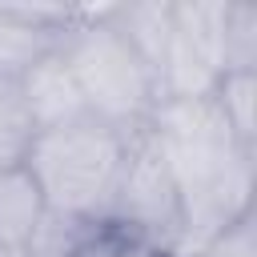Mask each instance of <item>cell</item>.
I'll return each instance as SVG.
<instances>
[{
    "label": "cell",
    "instance_id": "1",
    "mask_svg": "<svg viewBox=\"0 0 257 257\" xmlns=\"http://www.w3.org/2000/svg\"><path fill=\"white\" fill-rule=\"evenodd\" d=\"M153 128L165 141L173 181L181 193V237L169 257H197L221 229L253 213V161L213 96L201 100H161L153 108Z\"/></svg>",
    "mask_w": 257,
    "mask_h": 257
},
{
    "label": "cell",
    "instance_id": "2",
    "mask_svg": "<svg viewBox=\"0 0 257 257\" xmlns=\"http://www.w3.org/2000/svg\"><path fill=\"white\" fill-rule=\"evenodd\" d=\"M56 48L72 68L92 120L120 133H133L153 120V108L161 104L157 76L116 32L104 8H72Z\"/></svg>",
    "mask_w": 257,
    "mask_h": 257
},
{
    "label": "cell",
    "instance_id": "3",
    "mask_svg": "<svg viewBox=\"0 0 257 257\" xmlns=\"http://www.w3.org/2000/svg\"><path fill=\"white\" fill-rule=\"evenodd\" d=\"M124 145L128 133L84 116L76 124L36 133L24 157V173L40 189L48 213L108 225L112 193L124 165Z\"/></svg>",
    "mask_w": 257,
    "mask_h": 257
},
{
    "label": "cell",
    "instance_id": "4",
    "mask_svg": "<svg viewBox=\"0 0 257 257\" xmlns=\"http://www.w3.org/2000/svg\"><path fill=\"white\" fill-rule=\"evenodd\" d=\"M108 225L116 233H128V237L161 249L165 257L173 253V245L181 237V193L173 181L165 141L153 128V120L128 133Z\"/></svg>",
    "mask_w": 257,
    "mask_h": 257
},
{
    "label": "cell",
    "instance_id": "5",
    "mask_svg": "<svg viewBox=\"0 0 257 257\" xmlns=\"http://www.w3.org/2000/svg\"><path fill=\"white\" fill-rule=\"evenodd\" d=\"M225 0H173L169 44L161 56L157 88L161 100L213 96L225 68Z\"/></svg>",
    "mask_w": 257,
    "mask_h": 257
},
{
    "label": "cell",
    "instance_id": "6",
    "mask_svg": "<svg viewBox=\"0 0 257 257\" xmlns=\"http://www.w3.org/2000/svg\"><path fill=\"white\" fill-rule=\"evenodd\" d=\"M16 80H20V96H24V108H28L36 133H48V128H60V124H76V120L88 116L84 96L76 88V76H72L68 60L60 56L56 44L44 48L28 68H20Z\"/></svg>",
    "mask_w": 257,
    "mask_h": 257
},
{
    "label": "cell",
    "instance_id": "7",
    "mask_svg": "<svg viewBox=\"0 0 257 257\" xmlns=\"http://www.w3.org/2000/svg\"><path fill=\"white\" fill-rule=\"evenodd\" d=\"M72 8H12L0 4V72L28 68L44 48L60 40V28Z\"/></svg>",
    "mask_w": 257,
    "mask_h": 257
},
{
    "label": "cell",
    "instance_id": "8",
    "mask_svg": "<svg viewBox=\"0 0 257 257\" xmlns=\"http://www.w3.org/2000/svg\"><path fill=\"white\" fill-rule=\"evenodd\" d=\"M44 197L32 185V177L20 169H4L0 173V257H16L28 253L40 221H44Z\"/></svg>",
    "mask_w": 257,
    "mask_h": 257
},
{
    "label": "cell",
    "instance_id": "9",
    "mask_svg": "<svg viewBox=\"0 0 257 257\" xmlns=\"http://www.w3.org/2000/svg\"><path fill=\"white\" fill-rule=\"evenodd\" d=\"M108 20L116 24V32L137 48V56L153 68V76L161 72V56L169 44V24H173V0H137V4H104Z\"/></svg>",
    "mask_w": 257,
    "mask_h": 257
},
{
    "label": "cell",
    "instance_id": "10",
    "mask_svg": "<svg viewBox=\"0 0 257 257\" xmlns=\"http://www.w3.org/2000/svg\"><path fill=\"white\" fill-rule=\"evenodd\" d=\"M32 137H36V128H32L28 108H24L20 80L12 72H0V173L24 165Z\"/></svg>",
    "mask_w": 257,
    "mask_h": 257
},
{
    "label": "cell",
    "instance_id": "11",
    "mask_svg": "<svg viewBox=\"0 0 257 257\" xmlns=\"http://www.w3.org/2000/svg\"><path fill=\"white\" fill-rule=\"evenodd\" d=\"M213 100H217L229 133L245 149H257V72H225Z\"/></svg>",
    "mask_w": 257,
    "mask_h": 257
},
{
    "label": "cell",
    "instance_id": "12",
    "mask_svg": "<svg viewBox=\"0 0 257 257\" xmlns=\"http://www.w3.org/2000/svg\"><path fill=\"white\" fill-rule=\"evenodd\" d=\"M225 68L229 72H257V4L253 0H225Z\"/></svg>",
    "mask_w": 257,
    "mask_h": 257
},
{
    "label": "cell",
    "instance_id": "13",
    "mask_svg": "<svg viewBox=\"0 0 257 257\" xmlns=\"http://www.w3.org/2000/svg\"><path fill=\"white\" fill-rule=\"evenodd\" d=\"M197 257H257V213L237 217L229 229H221Z\"/></svg>",
    "mask_w": 257,
    "mask_h": 257
},
{
    "label": "cell",
    "instance_id": "14",
    "mask_svg": "<svg viewBox=\"0 0 257 257\" xmlns=\"http://www.w3.org/2000/svg\"><path fill=\"white\" fill-rule=\"evenodd\" d=\"M80 257H165V253L145 245V241H137V237H128V233H116L112 225H104Z\"/></svg>",
    "mask_w": 257,
    "mask_h": 257
}]
</instances>
